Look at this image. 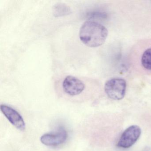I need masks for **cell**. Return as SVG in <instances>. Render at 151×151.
I'll return each instance as SVG.
<instances>
[{
	"label": "cell",
	"mask_w": 151,
	"mask_h": 151,
	"mask_svg": "<svg viewBox=\"0 0 151 151\" xmlns=\"http://www.w3.org/2000/svg\"><path fill=\"white\" fill-rule=\"evenodd\" d=\"M128 62L131 70L141 76H151V38L138 41L130 49Z\"/></svg>",
	"instance_id": "obj_1"
},
{
	"label": "cell",
	"mask_w": 151,
	"mask_h": 151,
	"mask_svg": "<svg viewBox=\"0 0 151 151\" xmlns=\"http://www.w3.org/2000/svg\"><path fill=\"white\" fill-rule=\"evenodd\" d=\"M108 35L106 28L97 22L86 21L79 31V38L86 45L91 47L100 46L104 44Z\"/></svg>",
	"instance_id": "obj_2"
},
{
	"label": "cell",
	"mask_w": 151,
	"mask_h": 151,
	"mask_svg": "<svg viewBox=\"0 0 151 151\" xmlns=\"http://www.w3.org/2000/svg\"><path fill=\"white\" fill-rule=\"evenodd\" d=\"M126 82L124 79L114 78L108 80L105 85V91L107 96L114 100H120L126 93Z\"/></svg>",
	"instance_id": "obj_3"
},
{
	"label": "cell",
	"mask_w": 151,
	"mask_h": 151,
	"mask_svg": "<svg viewBox=\"0 0 151 151\" xmlns=\"http://www.w3.org/2000/svg\"><path fill=\"white\" fill-rule=\"evenodd\" d=\"M140 127L133 125L126 129L121 135L117 146L120 148H128L132 146L141 135Z\"/></svg>",
	"instance_id": "obj_4"
},
{
	"label": "cell",
	"mask_w": 151,
	"mask_h": 151,
	"mask_svg": "<svg viewBox=\"0 0 151 151\" xmlns=\"http://www.w3.org/2000/svg\"><path fill=\"white\" fill-rule=\"evenodd\" d=\"M0 109L10 123L17 129L22 131L25 130V124L24 120L15 109L6 105H1Z\"/></svg>",
	"instance_id": "obj_5"
},
{
	"label": "cell",
	"mask_w": 151,
	"mask_h": 151,
	"mask_svg": "<svg viewBox=\"0 0 151 151\" xmlns=\"http://www.w3.org/2000/svg\"><path fill=\"white\" fill-rule=\"evenodd\" d=\"M67 138V131L63 129H60L57 131L44 134L40 137V140L45 145L57 146L64 143Z\"/></svg>",
	"instance_id": "obj_6"
},
{
	"label": "cell",
	"mask_w": 151,
	"mask_h": 151,
	"mask_svg": "<svg viewBox=\"0 0 151 151\" xmlns=\"http://www.w3.org/2000/svg\"><path fill=\"white\" fill-rule=\"evenodd\" d=\"M63 91L68 95L74 96L82 93L85 89V85L81 80L72 76H68L63 83Z\"/></svg>",
	"instance_id": "obj_7"
},
{
	"label": "cell",
	"mask_w": 151,
	"mask_h": 151,
	"mask_svg": "<svg viewBox=\"0 0 151 151\" xmlns=\"http://www.w3.org/2000/svg\"><path fill=\"white\" fill-rule=\"evenodd\" d=\"M71 10L70 7L63 3H58L53 7V14L55 17L64 16L70 14Z\"/></svg>",
	"instance_id": "obj_8"
}]
</instances>
